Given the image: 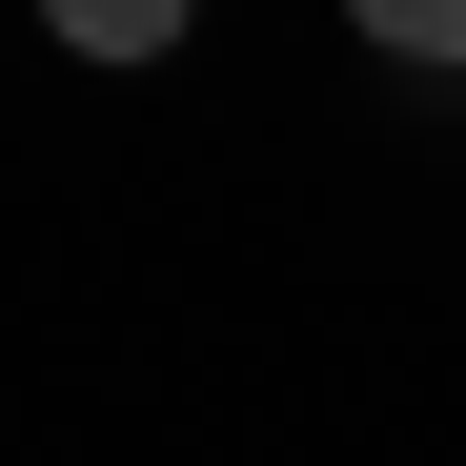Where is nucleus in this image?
Wrapping results in <instances>:
<instances>
[{
  "label": "nucleus",
  "mask_w": 466,
  "mask_h": 466,
  "mask_svg": "<svg viewBox=\"0 0 466 466\" xmlns=\"http://www.w3.org/2000/svg\"><path fill=\"white\" fill-rule=\"evenodd\" d=\"M41 41H61V61H163L183 0H41Z\"/></svg>",
  "instance_id": "nucleus-1"
},
{
  "label": "nucleus",
  "mask_w": 466,
  "mask_h": 466,
  "mask_svg": "<svg viewBox=\"0 0 466 466\" xmlns=\"http://www.w3.org/2000/svg\"><path fill=\"white\" fill-rule=\"evenodd\" d=\"M345 21H365L385 61H466V0H345Z\"/></svg>",
  "instance_id": "nucleus-2"
}]
</instances>
